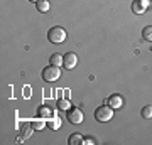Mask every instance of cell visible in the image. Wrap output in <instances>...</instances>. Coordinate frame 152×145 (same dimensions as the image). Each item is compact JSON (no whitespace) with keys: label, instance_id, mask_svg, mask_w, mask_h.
Returning <instances> with one entry per match:
<instances>
[{"label":"cell","instance_id":"16","mask_svg":"<svg viewBox=\"0 0 152 145\" xmlns=\"http://www.w3.org/2000/svg\"><path fill=\"white\" fill-rule=\"evenodd\" d=\"M58 108L59 110H64V111H68L71 108V101L68 100V98H61V100H58Z\"/></svg>","mask_w":152,"mask_h":145},{"label":"cell","instance_id":"14","mask_svg":"<svg viewBox=\"0 0 152 145\" xmlns=\"http://www.w3.org/2000/svg\"><path fill=\"white\" fill-rule=\"evenodd\" d=\"M31 123H32V127L36 130H44V127H48V122H46L44 118H39V117L34 120V122H31Z\"/></svg>","mask_w":152,"mask_h":145},{"label":"cell","instance_id":"9","mask_svg":"<svg viewBox=\"0 0 152 145\" xmlns=\"http://www.w3.org/2000/svg\"><path fill=\"white\" fill-rule=\"evenodd\" d=\"M63 61H64V56L59 54V52H54V54H51V58H49V64L61 68V66H63Z\"/></svg>","mask_w":152,"mask_h":145},{"label":"cell","instance_id":"12","mask_svg":"<svg viewBox=\"0 0 152 145\" xmlns=\"http://www.w3.org/2000/svg\"><path fill=\"white\" fill-rule=\"evenodd\" d=\"M48 127L51 130L61 128V118H59V117H51V118H48Z\"/></svg>","mask_w":152,"mask_h":145},{"label":"cell","instance_id":"8","mask_svg":"<svg viewBox=\"0 0 152 145\" xmlns=\"http://www.w3.org/2000/svg\"><path fill=\"white\" fill-rule=\"evenodd\" d=\"M37 117L39 118H44V120H48L53 117V110L49 106H44V105H41V106L37 108Z\"/></svg>","mask_w":152,"mask_h":145},{"label":"cell","instance_id":"18","mask_svg":"<svg viewBox=\"0 0 152 145\" xmlns=\"http://www.w3.org/2000/svg\"><path fill=\"white\" fill-rule=\"evenodd\" d=\"M83 144H86V145H95V144H96V140L91 138V137H86V138L83 140Z\"/></svg>","mask_w":152,"mask_h":145},{"label":"cell","instance_id":"7","mask_svg":"<svg viewBox=\"0 0 152 145\" xmlns=\"http://www.w3.org/2000/svg\"><path fill=\"white\" fill-rule=\"evenodd\" d=\"M107 105L112 106L113 110H120V108L124 106V98H122V95H118V93L110 95V96L107 98Z\"/></svg>","mask_w":152,"mask_h":145},{"label":"cell","instance_id":"11","mask_svg":"<svg viewBox=\"0 0 152 145\" xmlns=\"http://www.w3.org/2000/svg\"><path fill=\"white\" fill-rule=\"evenodd\" d=\"M83 140H85V138H83V135L76 132V133H71L69 135L68 144H69V145H80V144H83Z\"/></svg>","mask_w":152,"mask_h":145},{"label":"cell","instance_id":"17","mask_svg":"<svg viewBox=\"0 0 152 145\" xmlns=\"http://www.w3.org/2000/svg\"><path fill=\"white\" fill-rule=\"evenodd\" d=\"M140 115H142V118L151 120V118H152V105H147V106H144V108H142Z\"/></svg>","mask_w":152,"mask_h":145},{"label":"cell","instance_id":"19","mask_svg":"<svg viewBox=\"0 0 152 145\" xmlns=\"http://www.w3.org/2000/svg\"><path fill=\"white\" fill-rule=\"evenodd\" d=\"M31 2H39V0H31Z\"/></svg>","mask_w":152,"mask_h":145},{"label":"cell","instance_id":"5","mask_svg":"<svg viewBox=\"0 0 152 145\" xmlns=\"http://www.w3.org/2000/svg\"><path fill=\"white\" fill-rule=\"evenodd\" d=\"M76 64H78V56H76L75 52H66L64 54V61H63V68H66V69H75Z\"/></svg>","mask_w":152,"mask_h":145},{"label":"cell","instance_id":"13","mask_svg":"<svg viewBox=\"0 0 152 145\" xmlns=\"http://www.w3.org/2000/svg\"><path fill=\"white\" fill-rule=\"evenodd\" d=\"M34 127H32V123H26L24 127H22V137L24 138H29V137H32L34 135Z\"/></svg>","mask_w":152,"mask_h":145},{"label":"cell","instance_id":"2","mask_svg":"<svg viewBox=\"0 0 152 145\" xmlns=\"http://www.w3.org/2000/svg\"><path fill=\"white\" fill-rule=\"evenodd\" d=\"M41 76H42V79L46 81V83H54V81H58L61 78V69L58 66L49 64L42 69V74Z\"/></svg>","mask_w":152,"mask_h":145},{"label":"cell","instance_id":"6","mask_svg":"<svg viewBox=\"0 0 152 145\" xmlns=\"http://www.w3.org/2000/svg\"><path fill=\"white\" fill-rule=\"evenodd\" d=\"M149 4H151V0H134L132 2V12L137 14V15H142L145 12V9L149 7Z\"/></svg>","mask_w":152,"mask_h":145},{"label":"cell","instance_id":"15","mask_svg":"<svg viewBox=\"0 0 152 145\" xmlns=\"http://www.w3.org/2000/svg\"><path fill=\"white\" fill-rule=\"evenodd\" d=\"M142 37L147 42H152V26H147L142 29Z\"/></svg>","mask_w":152,"mask_h":145},{"label":"cell","instance_id":"1","mask_svg":"<svg viewBox=\"0 0 152 145\" xmlns=\"http://www.w3.org/2000/svg\"><path fill=\"white\" fill-rule=\"evenodd\" d=\"M48 41H49V42H53V44L64 42V41H66V31L63 29V27H59V26L51 27V29H49V32H48Z\"/></svg>","mask_w":152,"mask_h":145},{"label":"cell","instance_id":"10","mask_svg":"<svg viewBox=\"0 0 152 145\" xmlns=\"http://www.w3.org/2000/svg\"><path fill=\"white\" fill-rule=\"evenodd\" d=\"M36 9L41 14H46L51 9V4H49V0H39V2H36Z\"/></svg>","mask_w":152,"mask_h":145},{"label":"cell","instance_id":"3","mask_svg":"<svg viewBox=\"0 0 152 145\" xmlns=\"http://www.w3.org/2000/svg\"><path fill=\"white\" fill-rule=\"evenodd\" d=\"M95 118H96V122H102V123L110 122L113 118V108L108 106V105H103V106L96 108L95 110Z\"/></svg>","mask_w":152,"mask_h":145},{"label":"cell","instance_id":"4","mask_svg":"<svg viewBox=\"0 0 152 145\" xmlns=\"http://www.w3.org/2000/svg\"><path fill=\"white\" fill-rule=\"evenodd\" d=\"M66 118H68V122L73 125H80L83 123V120H85V115H83V111L80 110V108H73L71 106L68 111H66Z\"/></svg>","mask_w":152,"mask_h":145}]
</instances>
